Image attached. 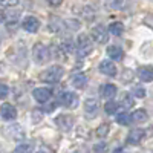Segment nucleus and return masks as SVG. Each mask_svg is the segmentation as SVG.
Segmentation results:
<instances>
[{
  "label": "nucleus",
  "instance_id": "obj_1",
  "mask_svg": "<svg viewBox=\"0 0 153 153\" xmlns=\"http://www.w3.org/2000/svg\"><path fill=\"white\" fill-rule=\"evenodd\" d=\"M61 76H63V69L60 66H51L40 75V80L45 83H49V84H54V83L60 81Z\"/></svg>",
  "mask_w": 153,
  "mask_h": 153
},
{
  "label": "nucleus",
  "instance_id": "obj_2",
  "mask_svg": "<svg viewBox=\"0 0 153 153\" xmlns=\"http://www.w3.org/2000/svg\"><path fill=\"white\" fill-rule=\"evenodd\" d=\"M51 54H49V49L43 45V43H37L32 49V58L35 60V63L38 65H45V63L49 60Z\"/></svg>",
  "mask_w": 153,
  "mask_h": 153
},
{
  "label": "nucleus",
  "instance_id": "obj_3",
  "mask_svg": "<svg viewBox=\"0 0 153 153\" xmlns=\"http://www.w3.org/2000/svg\"><path fill=\"white\" fill-rule=\"evenodd\" d=\"M94 51V43H92V40L89 38L86 34H81L80 37H78V54L81 55V57H86V55H89Z\"/></svg>",
  "mask_w": 153,
  "mask_h": 153
},
{
  "label": "nucleus",
  "instance_id": "obj_4",
  "mask_svg": "<svg viewBox=\"0 0 153 153\" xmlns=\"http://www.w3.org/2000/svg\"><path fill=\"white\" fill-rule=\"evenodd\" d=\"M91 35H92V38H94V42H97V43H100V45H106V43L109 42V34H107L106 28L101 26V25L92 28Z\"/></svg>",
  "mask_w": 153,
  "mask_h": 153
},
{
  "label": "nucleus",
  "instance_id": "obj_5",
  "mask_svg": "<svg viewBox=\"0 0 153 153\" xmlns=\"http://www.w3.org/2000/svg\"><path fill=\"white\" fill-rule=\"evenodd\" d=\"M55 124L61 132H69L74 127V118L71 115H58L55 118Z\"/></svg>",
  "mask_w": 153,
  "mask_h": 153
},
{
  "label": "nucleus",
  "instance_id": "obj_6",
  "mask_svg": "<svg viewBox=\"0 0 153 153\" xmlns=\"http://www.w3.org/2000/svg\"><path fill=\"white\" fill-rule=\"evenodd\" d=\"M0 115H2V118L6 120V121H12L17 118V110L16 107L9 104V103H5L2 104V107H0Z\"/></svg>",
  "mask_w": 153,
  "mask_h": 153
},
{
  "label": "nucleus",
  "instance_id": "obj_7",
  "mask_svg": "<svg viewBox=\"0 0 153 153\" xmlns=\"http://www.w3.org/2000/svg\"><path fill=\"white\" fill-rule=\"evenodd\" d=\"M60 103L63 106H66V107H76V104H78V98L75 97V94L72 92H61L60 95Z\"/></svg>",
  "mask_w": 153,
  "mask_h": 153
},
{
  "label": "nucleus",
  "instance_id": "obj_8",
  "mask_svg": "<svg viewBox=\"0 0 153 153\" xmlns=\"http://www.w3.org/2000/svg\"><path fill=\"white\" fill-rule=\"evenodd\" d=\"M22 26H23V29L26 32H32L34 34V32L38 31V28H40V22H38L35 17H26L23 20Z\"/></svg>",
  "mask_w": 153,
  "mask_h": 153
},
{
  "label": "nucleus",
  "instance_id": "obj_9",
  "mask_svg": "<svg viewBox=\"0 0 153 153\" xmlns=\"http://www.w3.org/2000/svg\"><path fill=\"white\" fill-rule=\"evenodd\" d=\"M32 95L38 103H46V101L51 98V91L46 89V87H37V89H34Z\"/></svg>",
  "mask_w": 153,
  "mask_h": 153
},
{
  "label": "nucleus",
  "instance_id": "obj_10",
  "mask_svg": "<svg viewBox=\"0 0 153 153\" xmlns=\"http://www.w3.org/2000/svg\"><path fill=\"white\" fill-rule=\"evenodd\" d=\"M100 72L107 75V76H115L117 75V66H115L112 61H106L104 60V61L100 63Z\"/></svg>",
  "mask_w": 153,
  "mask_h": 153
},
{
  "label": "nucleus",
  "instance_id": "obj_11",
  "mask_svg": "<svg viewBox=\"0 0 153 153\" xmlns=\"http://www.w3.org/2000/svg\"><path fill=\"white\" fill-rule=\"evenodd\" d=\"M107 55L112 60H115V61H121L123 57H124V51L120 46H117V45H112V46L107 48Z\"/></svg>",
  "mask_w": 153,
  "mask_h": 153
},
{
  "label": "nucleus",
  "instance_id": "obj_12",
  "mask_svg": "<svg viewBox=\"0 0 153 153\" xmlns=\"http://www.w3.org/2000/svg\"><path fill=\"white\" fill-rule=\"evenodd\" d=\"M144 130H132L130 133H129V136H127V143L129 144H139L143 141V138H144Z\"/></svg>",
  "mask_w": 153,
  "mask_h": 153
},
{
  "label": "nucleus",
  "instance_id": "obj_13",
  "mask_svg": "<svg viewBox=\"0 0 153 153\" xmlns=\"http://www.w3.org/2000/svg\"><path fill=\"white\" fill-rule=\"evenodd\" d=\"M100 94H101V97H103V98H113L115 95H117V86H113V84H104V86H101Z\"/></svg>",
  "mask_w": 153,
  "mask_h": 153
},
{
  "label": "nucleus",
  "instance_id": "obj_14",
  "mask_svg": "<svg viewBox=\"0 0 153 153\" xmlns=\"http://www.w3.org/2000/svg\"><path fill=\"white\" fill-rule=\"evenodd\" d=\"M138 76L141 78V81L144 83H150L153 80V72L150 68H139L138 69Z\"/></svg>",
  "mask_w": 153,
  "mask_h": 153
},
{
  "label": "nucleus",
  "instance_id": "obj_15",
  "mask_svg": "<svg viewBox=\"0 0 153 153\" xmlns=\"http://www.w3.org/2000/svg\"><path fill=\"white\" fill-rule=\"evenodd\" d=\"M147 118H149L147 112H146L144 109H138V110L133 112L130 121H133V123H144V121H147Z\"/></svg>",
  "mask_w": 153,
  "mask_h": 153
},
{
  "label": "nucleus",
  "instance_id": "obj_16",
  "mask_svg": "<svg viewBox=\"0 0 153 153\" xmlns=\"http://www.w3.org/2000/svg\"><path fill=\"white\" fill-rule=\"evenodd\" d=\"M72 84H74V87H76V89H84V87H86V84H87V78H86V75H83V74L75 75L74 78H72Z\"/></svg>",
  "mask_w": 153,
  "mask_h": 153
},
{
  "label": "nucleus",
  "instance_id": "obj_17",
  "mask_svg": "<svg viewBox=\"0 0 153 153\" xmlns=\"http://www.w3.org/2000/svg\"><path fill=\"white\" fill-rule=\"evenodd\" d=\"M109 32H112L113 35H117V37L123 35V32H124V25H123L121 22H115V23H112L110 26H109Z\"/></svg>",
  "mask_w": 153,
  "mask_h": 153
},
{
  "label": "nucleus",
  "instance_id": "obj_18",
  "mask_svg": "<svg viewBox=\"0 0 153 153\" xmlns=\"http://www.w3.org/2000/svg\"><path fill=\"white\" fill-rule=\"evenodd\" d=\"M121 104H123L124 107H133V106H135V100H133V97H132L129 92H124V94L121 95Z\"/></svg>",
  "mask_w": 153,
  "mask_h": 153
},
{
  "label": "nucleus",
  "instance_id": "obj_19",
  "mask_svg": "<svg viewBox=\"0 0 153 153\" xmlns=\"http://www.w3.org/2000/svg\"><path fill=\"white\" fill-rule=\"evenodd\" d=\"M84 109H86V112L87 113H97L98 112V103L95 100H87L86 103H84Z\"/></svg>",
  "mask_w": 153,
  "mask_h": 153
},
{
  "label": "nucleus",
  "instance_id": "obj_20",
  "mask_svg": "<svg viewBox=\"0 0 153 153\" xmlns=\"http://www.w3.org/2000/svg\"><path fill=\"white\" fill-rule=\"evenodd\" d=\"M118 103H115V101H109V103H106V106H104V110H106V113H109V115H113L115 112L118 110Z\"/></svg>",
  "mask_w": 153,
  "mask_h": 153
},
{
  "label": "nucleus",
  "instance_id": "obj_21",
  "mask_svg": "<svg viewBox=\"0 0 153 153\" xmlns=\"http://www.w3.org/2000/svg\"><path fill=\"white\" fill-rule=\"evenodd\" d=\"M117 123L121 124V126H127V124H130V117L127 113H118L117 115Z\"/></svg>",
  "mask_w": 153,
  "mask_h": 153
},
{
  "label": "nucleus",
  "instance_id": "obj_22",
  "mask_svg": "<svg viewBox=\"0 0 153 153\" xmlns=\"http://www.w3.org/2000/svg\"><path fill=\"white\" fill-rule=\"evenodd\" d=\"M109 124H101L98 129H97V136H100V138H104L107 133H109Z\"/></svg>",
  "mask_w": 153,
  "mask_h": 153
},
{
  "label": "nucleus",
  "instance_id": "obj_23",
  "mask_svg": "<svg viewBox=\"0 0 153 153\" xmlns=\"http://www.w3.org/2000/svg\"><path fill=\"white\" fill-rule=\"evenodd\" d=\"M132 78H133V72L129 71V69H126L124 74H123V81H124V83H130Z\"/></svg>",
  "mask_w": 153,
  "mask_h": 153
},
{
  "label": "nucleus",
  "instance_id": "obj_24",
  "mask_svg": "<svg viewBox=\"0 0 153 153\" xmlns=\"http://www.w3.org/2000/svg\"><path fill=\"white\" fill-rule=\"evenodd\" d=\"M42 117H43V113L40 110H34L32 112V121L34 123H40L42 121Z\"/></svg>",
  "mask_w": 153,
  "mask_h": 153
},
{
  "label": "nucleus",
  "instance_id": "obj_25",
  "mask_svg": "<svg viewBox=\"0 0 153 153\" xmlns=\"http://www.w3.org/2000/svg\"><path fill=\"white\" fill-rule=\"evenodd\" d=\"M126 3H127V0H115L113 6H115V9H124Z\"/></svg>",
  "mask_w": 153,
  "mask_h": 153
},
{
  "label": "nucleus",
  "instance_id": "obj_26",
  "mask_svg": "<svg viewBox=\"0 0 153 153\" xmlns=\"http://www.w3.org/2000/svg\"><path fill=\"white\" fill-rule=\"evenodd\" d=\"M8 97V87L5 84H0V100H3Z\"/></svg>",
  "mask_w": 153,
  "mask_h": 153
},
{
  "label": "nucleus",
  "instance_id": "obj_27",
  "mask_svg": "<svg viewBox=\"0 0 153 153\" xmlns=\"http://www.w3.org/2000/svg\"><path fill=\"white\" fill-rule=\"evenodd\" d=\"M32 146H26V144H20L19 147H16V152H31Z\"/></svg>",
  "mask_w": 153,
  "mask_h": 153
},
{
  "label": "nucleus",
  "instance_id": "obj_28",
  "mask_svg": "<svg viewBox=\"0 0 153 153\" xmlns=\"http://www.w3.org/2000/svg\"><path fill=\"white\" fill-rule=\"evenodd\" d=\"M0 3L5 5V6H14L19 3V0H0Z\"/></svg>",
  "mask_w": 153,
  "mask_h": 153
},
{
  "label": "nucleus",
  "instance_id": "obj_29",
  "mask_svg": "<svg viewBox=\"0 0 153 153\" xmlns=\"http://www.w3.org/2000/svg\"><path fill=\"white\" fill-rule=\"evenodd\" d=\"M135 95L139 97V98H144L146 97V91H144V89H141V87H136L135 89Z\"/></svg>",
  "mask_w": 153,
  "mask_h": 153
},
{
  "label": "nucleus",
  "instance_id": "obj_30",
  "mask_svg": "<svg viewBox=\"0 0 153 153\" xmlns=\"http://www.w3.org/2000/svg\"><path fill=\"white\" fill-rule=\"evenodd\" d=\"M48 2L52 5V6H58V5H61L63 3V0H48Z\"/></svg>",
  "mask_w": 153,
  "mask_h": 153
},
{
  "label": "nucleus",
  "instance_id": "obj_31",
  "mask_svg": "<svg viewBox=\"0 0 153 153\" xmlns=\"http://www.w3.org/2000/svg\"><path fill=\"white\" fill-rule=\"evenodd\" d=\"M2 22H3V14L0 12V23H2Z\"/></svg>",
  "mask_w": 153,
  "mask_h": 153
},
{
  "label": "nucleus",
  "instance_id": "obj_32",
  "mask_svg": "<svg viewBox=\"0 0 153 153\" xmlns=\"http://www.w3.org/2000/svg\"><path fill=\"white\" fill-rule=\"evenodd\" d=\"M0 42H2V38H0Z\"/></svg>",
  "mask_w": 153,
  "mask_h": 153
}]
</instances>
